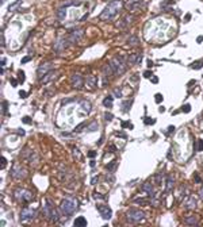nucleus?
Segmentation results:
<instances>
[{
    "label": "nucleus",
    "instance_id": "nucleus-25",
    "mask_svg": "<svg viewBox=\"0 0 203 227\" xmlns=\"http://www.w3.org/2000/svg\"><path fill=\"white\" fill-rule=\"evenodd\" d=\"M75 226L76 227H85L87 226L85 218H84V216H78V218L75 220Z\"/></svg>",
    "mask_w": 203,
    "mask_h": 227
},
{
    "label": "nucleus",
    "instance_id": "nucleus-1",
    "mask_svg": "<svg viewBox=\"0 0 203 227\" xmlns=\"http://www.w3.org/2000/svg\"><path fill=\"white\" fill-rule=\"evenodd\" d=\"M122 5H123L122 0H112V2H110V4L106 5L103 12L99 15V19L100 20H111V19H114L119 14Z\"/></svg>",
    "mask_w": 203,
    "mask_h": 227
},
{
    "label": "nucleus",
    "instance_id": "nucleus-4",
    "mask_svg": "<svg viewBox=\"0 0 203 227\" xmlns=\"http://www.w3.org/2000/svg\"><path fill=\"white\" fill-rule=\"evenodd\" d=\"M43 213H45L46 218L51 222H58L60 220L58 211L56 210V207H54L53 203H51L49 199H46L45 201H43Z\"/></svg>",
    "mask_w": 203,
    "mask_h": 227
},
{
    "label": "nucleus",
    "instance_id": "nucleus-23",
    "mask_svg": "<svg viewBox=\"0 0 203 227\" xmlns=\"http://www.w3.org/2000/svg\"><path fill=\"white\" fill-rule=\"evenodd\" d=\"M173 185H175V180H173V177L168 176L167 177V184H165V191L171 192L172 191V188H173Z\"/></svg>",
    "mask_w": 203,
    "mask_h": 227
},
{
    "label": "nucleus",
    "instance_id": "nucleus-37",
    "mask_svg": "<svg viewBox=\"0 0 203 227\" xmlns=\"http://www.w3.org/2000/svg\"><path fill=\"white\" fill-rule=\"evenodd\" d=\"M114 95H115L116 97H121V96H122V91H121V86H116V88L114 89Z\"/></svg>",
    "mask_w": 203,
    "mask_h": 227
},
{
    "label": "nucleus",
    "instance_id": "nucleus-42",
    "mask_svg": "<svg viewBox=\"0 0 203 227\" xmlns=\"http://www.w3.org/2000/svg\"><path fill=\"white\" fill-rule=\"evenodd\" d=\"M96 127H97L96 122H94L92 124H88V130H89V131H95V129H96Z\"/></svg>",
    "mask_w": 203,
    "mask_h": 227
},
{
    "label": "nucleus",
    "instance_id": "nucleus-36",
    "mask_svg": "<svg viewBox=\"0 0 203 227\" xmlns=\"http://www.w3.org/2000/svg\"><path fill=\"white\" fill-rule=\"evenodd\" d=\"M156 184L157 185H161L162 184V174L161 173H158V174L156 176Z\"/></svg>",
    "mask_w": 203,
    "mask_h": 227
},
{
    "label": "nucleus",
    "instance_id": "nucleus-12",
    "mask_svg": "<svg viewBox=\"0 0 203 227\" xmlns=\"http://www.w3.org/2000/svg\"><path fill=\"white\" fill-rule=\"evenodd\" d=\"M142 0H127L126 3V8L130 12H134V11H138L142 8Z\"/></svg>",
    "mask_w": 203,
    "mask_h": 227
},
{
    "label": "nucleus",
    "instance_id": "nucleus-10",
    "mask_svg": "<svg viewBox=\"0 0 203 227\" xmlns=\"http://www.w3.org/2000/svg\"><path fill=\"white\" fill-rule=\"evenodd\" d=\"M84 35V30L81 29H77V30H73V31L69 32V35H68V39H69L70 43H77L78 41L81 39V37Z\"/></svg>",
    "mask_w": 203,
    "mask_h": 227
},
{
    "label": "nucleus",
    "instance_id": "nucleus-44",
    "mask_svg": "<svg viewBox=\"0 0 203 227\" xmlns=\"http://www.w3.org/2000/svg\"><path fill=\"white\" fill-rule=\"evenodd\" d=\"M18 4H20V0H16V2H15V3H14V4H11V5H10V7H8V10H10V11L15 10V7H16V5H18Z\"/></svg>",
    "mask_w": 203,
    "mask_h": 227
},
{
    "label": "nucleus",
    "instance_id": "nucleus-22",
    "mask_svg": "<svg viewBox=\"0 0 203 227\" xmlns=\"http://www.w3.org/2000/svg\"><path fill=\"white\" fill-rule=\"evenodd\" d=\"M80 108L83 110L84 114H89L91 112V103L88 100H81L80 101Z\"/></svg>",
    "mask_w": 203,
    "mask_h": 227
},
{
    "label": "nucleus",
    "instance_id": "nucleus-28",
    "mask_svg": "<svg viewBox=\"0 0 203 227\" xmlns=\"http://www.w3.org/2000/svg\"><path fill=\"white\" fill-rule=\"evenodd\" d=\"M56 15H57V18H58V19H64L65 16H66V8H65V7L60 8V10L57 11Z\"/></svg>",
    "mask_w": 203,
    "mask_h": 227
},
{
    "label": "nucleus",
    "instance_id": "nucleus-2",
    "mask_svg": "<svg viewBox=\"0 0 203 227\" xmlns=\"http://www.w3.org/2000/svg\"><path fill=\"white\" fill-rule=\"evenodd\" d=\"M77 208H78V200L76 199V197H73V196L64 199L61 201V205H60V210H61V212L64 213L66 218L72 215V213L75 212Z\"/></svg>",
    "mask_w": 203,
    "mask_h": 227
},
{
    "label": "nucleus",
    "instance_id": "nucleus-27",
    "mask_svg": "<svg viewBox=\"0 0 203 227\" xmlns=\"http://www.w3.org/2000/svg\"><path fill=\"white\" fill-rule=\"evenodd\" d=\"M112 101H114V97L112 96H107L104 100H103V104H104V107L111 108L112 107Z\"/></svg>",
    "mask_w": 203,
    "mask_h": 227
},
{
    "label": "nucleus",
    "instance_id": "nucleus-16",
    "mask_svg": "<svg viewBox=\"0 0 203 227\" xmlns=\"http://www.w3.org/2000/svg\"><path fill=\"white\" fill-rule=\"evenodd\" d=\"M58 74H60V72H57V70H50V72L46 73L39 81H41V84H48V83H50V81L56 80V78L58 77Z\"/></svg>",
    "mask_w": 203,
    "mask_h": 227
},
{
    "label": "nucleus",
    "instance_id": "nucleus-47",
    "mask_svg": "<svg viewBox=\"0 0 203 227\" xmlns=\"http://www.w3.org/2000/svg\"><path fill=\"white\" fill-rule=\"evenodd\" d=\"M189 111H191V105L189 104L183 105V112H189Z\"/></svg>",
    "mask_w": 203,
    "mask_h": 227
},
{
    "label": "nucleus",
    "instance_id": "nucleus-26",
    "mask_svg": "<svg viewBox=\"0 0 203 227\" xmlns=\"http://www.w3.org/2000/svg\"><path fill=\"white\" fill-rule=\"evenodd\" d=\"M131 104H133V100H126V101H122V108H123V112H129Z\"/></svg>",
    "mask_w": 203,
    "mask_h": 227
},
{
    "label": "nucleus",
    "instance_id": "nucleus-39",
    "mask_svg": "<svg viewBox=\"0 0 203 227\" xmlns=\"http://www.w3.org/2000/svg\"><path fill=\"white\" fill-rule=\"evenodd\" d=\"M104 118H106V120H107V122H110V120H112V119H114V115L111 112H106L104 114Z\"/></svg>",
    "mask_w": 203,
    "mask_h": 227
},
{
    "label": "nucleus",
    "instance_id": "nucleus-51",
    "mask_svg": "<svg viewBox=\"0 0 203 227\" xmlns=\"http://www.w3.org/2000/svg\"><path fill=\"white\" fill-rule=\"evenodd\" d=\"M19 96H20L22 99H24V97L27 96V93H26V92H24V91H19Z\"/></svg>",
    "mask_w": 203,
    "mask_h": 227
},
{
    "label": "nucleus",
    "instance_id": "nucleus-48",
    "mask_svg": "<svg viewBox=\"0 0 203 227\" xmlns=\"http://www.w3.org/2000/svg\"><path fill=\"white\" fill-rule=\"evenodd\" d=\"M22 122H23V123H27V124H30V123H31V119H30L29 116H24V118L22 119Z\"/></svg>",
    "mask_w": 203,
    "mask_h": 227
},
{
    "label": "nucleus",
    "instance_id": "nucleus-35",
    "mask_svg": "<svg viewBox=\"0 0 203 227\" xmlns=\"http://www.w3.org/2000/svg\"><path fill=\"white\" fill-rule=\"evenodd\" d=\"M133 203H138V204H149V201L148 200H145V199H134L133 200Z\"/></svg>",
    "mask_w": 203,
    "mask_h": 227
},
{
    "label": "nucleus",
    "instance_id": "nucleus-34",
    "mask_svg": "<svg viewBox=\"0 0 203 227\" xmlns=\"http://www.w3.org/2000/svg\"><path fill=\"white\" fill-rule=\"evenodd\" d=\"M73 156H75V158H77V159H81V153H80V150L78 149H73Z\"/></svg>",
    "mask_w": 203,
    "mask_h": 227
},
{
    "label": "nucleus",
    "instance_id": "nucleus-31",
    "mask_svg": "<svg viewBox=\"0 0 203 227\" xmlns=\"http://www.w3.org/2000/svg\"><path fill=\"white\" fill-rule=\"evenodd\" d=\"M127 42H129V45H138V38L135 37V35H131Z\"/></svg>",
    "mask_w": 203,
    "mask_h": 227
},
{
    "label": "nucleus",
    "instance_id": "nucleus-49",
    "mask_svg": "<svg viewBox=\"0 0 203 227\" xmlns=\"http://www.w3.org/2000/svg\"><path fill=\"white\" fill-rule=\"evenodd\" d=\"M10 83H11V85H12V86H16V85H18V80H15V78H11Z\"/></svg>",
    "mask_w": 203,
    "mask_h": 227
},
{
    "label": "nucleus",
    "instance_id": "nucleus-56",
    "mask_svg": "<svg viewBox=\"0 0 203 227\" xmlns=\"http://www.w3.org/2000/svg\"><path fill=\"white\" fill-rule=\"evenodd\" d=\"M97 180H99V176H96V177H94V178H92V181H91V183L92 184H96V181Z\"/></svg>",
    "mask_w": 203,
    "mask_h": 227
},
{
    "label": "nucleus",
    "instance_id": "nucleus-63",
    "mask_svg": "<svg viewBox=\"0 0 203 227\" xmlns=\"http://www.w3.org/2000/svg\"><path fill=\"white\" fill-rule=\"evenodd\" d=\"M192 84H195V80H191V81H189V83H188V86H191Z\"/></svg>",
    "mask_w": 203,
    "mask_h": 227
},
{
    "label": "nucleus",
    "instance_id": "nucleus-11",
    "mask_svg": "<svg viewBox=\"0 0 203 227\" xmlns=\"http://www.w3.org/2000/svg\"><path fill=\"white\" fill-rule=\"evenodd\" d=\"M70 84H72L73 88L76 89H80L81 86L84 85V80H83V76L78 74V73H73L72 77H70Z\"/></svg>",
    "mask_w": 203,
    "mask_h": 227
},
{
    "label": "nucleus",
    "instance_id": "nucleus-52",
    "mask_svg": "<svg viewBox=\"0 0 203 227\" xmlns=\"http://www.w3.org/2000/svg\"><path fill=\"white\" fill-rule=\"evenodd\" d=\"M5 165H7V159L4 157H2V168H5Z\"/></svg>",
    "mask_w": 203,
    "mask_h": 227
},
{
    "label": "nucleus",
    "instance_id": "nucleus-38",
    "mask_svg": "<svg viewBox=\"0 0 203 227\" xmlns=\"http://www.w3.org/2000/svg\"><path fill=\"white\" fill-rule=\"evenodd\" d=\"M85 126H87V124H85V122H84V123L78 124V126L76 127V129H75V131H76V132H80V131H83V129H84V127H85Z\"/></svg>",
    "mask_w": 203,
    "mask_h": 227
},
{
    "label": "nucleus",
    "instance_id": "nucleus-43",
    "mask_svg": "<svg viewBox=\"0 0 203 227\" xmlns=\"http://www.w3.org/2000/svg\"><path fill=\"white\" fill-rule=\"evenodd\" d=\"M3 112L4 114H7L8 112V101H3Z\"/></svg>",
    "mask_w": 203,
    "mask_h": 227
},
{
    "label": "nucleus",
    "instance_id": "nucleus-24",
    "mask_svg": "<svg viewBox=\"0 0 203 227\" xmlns=\"http://www.w3.org/2000/svg\"><path fill=\"white\" fill-rule=\"evenodd\" d=\"M186 224H189V226H195L198 224V216L196 215H189L186 218Z\"/></svg>",
    "mask_w": 203,
    "mask_h": 227
},
{
    "label": "nucleus",
    "instance_id": "nucleus-33",
    "mask_svg": "<svg viewBox=\"0 0 203 227\" xmlns=\"http://www.w3.org/2000/svg\"><path fill=\"white\" fill-rule=\"evenodd\" d=\"M143 123H145V124H154V123H156V120H154V119H152V118L145 116V118H143Z\"/></svg>",
    "mask_w": 203,
    "mask_h": 227
},
{
    "label": "nucleus",
    "instance_id": "nucleus-45",
    "mask_svg": "<svg viewBox=\"0 0 203 227\" xmlns=\"http://www.w3.org/2000/svg\"><path fill=\"white\" fill-rule=\"evenodd\" d=\"M122 127H123V129H126V127H129V129H133V124L129 123V122H122Z\"/></svg>",
    "mask_w": 203,
    "mask_h": 227
},
{
    "label": "nucleus",
    "instance_id": "nucleus-15",
    "mask_svg": "<svg viewBox=\"0 0 203 227\" xmlns=\"http://www.w3.org/2000/svg\"><path fill=\"white\" fill-rule=\"evenodd\" d=\"M196 205H198V200L194 195L187 196V199L184 200V208H186V210H195Z\"/></svg>",
    "mask_w": 203,
    "mask_h": 227
},
{
    "label": "nucleus",
    "instance_id": "nucleus-54",
    "mask_svg": "<svg viewBox=\"0 0 203 227\" xmlns=\"http://www.w3.org/2000/svg\"><path fill=\"white\" fill-rule=\"evenodd\" d=\"M196 42H198V43L203 42V35H200V37H198V38H196Z\"/></svg>",
    "mask_w": 203,
    "mask_h": 227
},
{
    "label": "nucleus",
    "instance_id": "nucleus-21",
    "mask_svg": "<svg viewBox=\"0 0 203 227\" xmlns=\"http://www.w3.org/2000/svg\"><path fill=\"white\" fill-rule=\"evenodd\" d=\"M133 20H134V18H133V16H130V15L125 16L123 20H122V23L118 24V27H121V29H126L127 26H130V24L133 23Z\"/></svg>",
    "mask_w": 203,
    "mask_h": 227
},
{
    "label": "nucleus",
    "instance_id": "nucleus-64",
    "mask_svg": "<svg viewBox=\"0 0 203 227\" xmlns=\"http://www.w3.org/2000/svg\"><path fill=\"white\" fill-rule=\"evenodd\" d=\"M199 196H200V197H203V188L199 191Z\"/></svg>",
    "mask_w": 203,
    "mask_h": 227
},
{
    "label": "nucleus",
    "instance_id": "nucleus-60",
    "mask_svg": "<svg viewBox=\"0 0 203 227\" xmlns=\"http://www.w3.org/2000/svg\"><path fill=\"white\" fill-rule=\"evenodd\" d=\"M5 62H7V59L3 58V59H2V66H5Z\"/></svg>",
    "mask_w": 203,
    "mask_h": 227
},
{
    "label": "nucleus",
    "instance_id": "nucleus-20",
    "mask_svg": "<svg viewBox=\"0 0 203 227\" xmlns=\"http://www.w3.org/2000/svg\"><path fill=\"white\" fill-rule=\"evenodd\" d=\"M142 191H143V192H146V193H148L149 196L152 197V199H156V191H154L153 184H150V183H145V184L142 185Z\"/></svg>",
    "mask_w": 203,
    "mask_h": 227
},
{
    "label": "nucleus",
    "instance_id": "nucleus-57",
    "mask_svg": "<svg viewBox=\"0 0 203 227\" xmlns=\"http://www.w3.org/2000/svg\"><path fill=\"white\" fill-rule=\"evenodd\" d=\"M189 19H191V15H189V14H187V15H186V18H184V20H186V22H188Z\"/></svg>",
    "mask_w": 203,
    "mask_h": 227
},
{
    "label": "nucleus",
    "instance_id": "nucleus-7",
    "mask_svg": "<svg viewBox=\"0 0 203 227\" xmlns=\"http://www.w3.org/2000/svg\"><path fill=\"white\" fill-rule=\"evenodd\" d=\"M35 213H37L35 208H32V207L23 208V210H22V212H20V220L22 222H30L31 219L35 218Z\"/></svg>",
    "mask_w": 203,
    "mask_h": 227
},
{
    "label": "nucleus",
    "instance_id": "nucleus-32",
    "mask_svg": "<svg viewBox=\"0 0 203 227\" xmlns=\"http://www.w3.org/2000/svg\"><path fill=\"white\" fill-rule=\"evenodd\" d=\"M116 165H118V162H116V161H112V162H111V164H108L106 168H107V169L110 170V172H112V170L116 168Z\"/></svg>",
    "mask_w": 203,
    "mask_h": 227
},
{
    "label": "nucleus",
    "instance_id": "nucleus-5",
    "mask_svg": "<svg viewBox=\"0 0 203 227\" xmlns=\"http://www.w3.org/2000/svg\"><path fill=\"white\" fill-rule=\"evenodd\" d=\"M14 197H15V199H18L19 201L27 203V201H30V200L32 199V195H31V192L27 191V189L16 188L15 191H14Z\"/></svg>",
    "mask_w": 203,
    "mask_h": 227
},
{
    "label": "nucleus",
    "instance_id": "nucleus-6",
    "mask_svg": "<svg viewBox=\"0 0 203 227\" xmlns=\"http://www.w3.org/2000/svg\"><path fill=\"white\" fill-rule=\"evenodd\" d=\"M126 218H127V220L129 222H140V220H142L143 218H145V212L143 211H141V210H129L127 211V213H126Z\"/></svg>",
    "mask_w": 203,
    "mask_h": 227
},
{
    "label": "nucleus",
    "instance_id": "nucleus-19",
    "mask_svg": "<svg viewBox=\"0 0 203 227\" xmlns=\"http://www.w3.org/2000/svg\"><path fill=\"white\" fill-rule=\"evenodd\" d=\"M142 59V56L140 53H133L127 57V64L129 65H138Z\"/></svg>",
    "mask_w": 203,
    "mask_h": 227
},
{
    "label": "nucleus",
    "instance_id": "nucleus-17",
    "mask_svg": "<svg viewBox=\"0 0 203 227\" xmlns=\"http://www.w3.org/2000/svg\"><path fill=\"white\" fill-rule=\"evenodd\" d=\"M97 211H99V213L102 215L103 219H110L111 215H112V212H111V208L108 207V205H103V204H99L97 205Z\"/></svg>",
    "mask_w": 203,
    "mask_h": 227
},
{
    "label": "nucleus",
    "instance_id": "nucleus-55",
    "mask_svg": "<svg viewBox=\"0 0 203 227\" xmlns=\"http://www.w3.org/2000/svg\"><path fill=\"white\" fill-rule=\"evenodd\" d=\"M116 135H118V137H122V138H126V134H125V132H116Z\"/></svg>",
    "mask_w": 203,
    "mask_h": 227
},
{
    "label": "nucleus",
    "instance_id": "nucleus-18",
    "mask_svg": "<svg viewBox=\"0 0 203 227\" xmlns=\"http://www.w3.org/2000/svg\"><path fill=\"white\" fill-rule=\"evenodd\" d=\"M84 84H85V88L89 89V91H94L95 88H96V84H97V78L96 76L91 74V76H87L85 81H84Z\"/></svg>",
    "mask_w": 203,
    "mask_h": 227
},
{
    "label": "nucleus",
    "instance_id": "nucleus-3",
    "mask_svg": "<svg viewBox=\"0 0 203 227\" xmlns=\"http://www.w3.org/2000/svg\"><path fill=\"white\" fill-rule=\"evenodd\" d=\"M110 64H111V68H112L114 74L115 76L123 74V73L126 72V69H127V65H129L127 64V58L126 57H123V56L114 57V58L110 61Z\"/></svg>",
    "mask_w": 203,
    "mask_h": 227
},
{
    "label": "nucleus",
    "instance_id": "nucleus-9",
    "mask_svg": "<svg viewBox=\"0 0 203 227\" xmlns=\"http://www.w3.org/2000/svg\"><path fill=\"white\" fill-rule=\"evenodd\" d=\"M51 69H53V64H51V62H43V64H41L39 66H38V70H37L38 78L41 80V78H42L46 73L50 72Z\"/></svg>",
    "mask_w": 203,
    "mask_h": 227
},
{
    "label": "nucleus",
    "instance_id": "nucleus-14",
    "mask_svg": "<svg viewBox=\"0 0 203 227\" xmlns=\"http://www.w3.org/2000/svg\"><path fill=\"white\" fill-rule=\"evenodd\" d=\"M102 73H103V84H107L108 80H110V77L114 74V70L112 68H111V64H106L102 68Z\"/></svg>",
    "mask_w": 203,
    "mask_h": 227
},
{
    "label": "nucleus",
    "instance_id": "nucleus-53",
    "mask_svg": "<svg viewBox=\"0 0 203 227\" xmlns=\"http://www.w3.org/2000/svg\"><path fill=\"white\" fill-rule=\"evenodd\" d=\"M95 156H96V153H95L94 150H91V151H89V153H88V157H91V158H94Z\"/></svg>",
    "mask_w": 203,
    "mask_h": 227
},
{
    "label": "nucleus",
    "instance_id": "nucleus-59",
    "mask_svg": "<svg viewBox=\"0 0 203 227\" xmlns=\"http://www.w3.org/2000/svg\"><path fill=\"white\" fill-rule=\"evenodd\" d=\"M152 83H158V78H157V77H152Z\"/></svg>",
    "mask_w": 203,
    "mask_h": 227
},
{
    "label": "nucleus",
    "instance_id": "nucleus-13",
    "mask_svg": "<svg viewBox=\"0 0 203 227\" xmlns=\"http://www.w3.org/2000/svg\"><path fill=\"white\" fill-rule=\"evenodd\" d=\"M68 42H69V39H66L65 37H60L56 39V42H54V50L57 51V53H60V51H62L65 47L68 46Z\"/></svg>",
    "mask_w": 203,
    "mask_h": 227
},
{
    "label": "nucleus",
    "instance_id": "nucleus-40",
    "mask_svg": "<svg viewBox=\"0 0 203 227\" xmlns=\"http://www.w3.org/2000/svg\"><path fill=\"white\" fill-rule=\"evenodd\" d=\"M154 100H156V103H161L162 101V95L161 93H156L154 95Z\"/></svg>",
    "mask_w": 203,
    "mask_h": 227
},
{
    "label": "nucleus",
    "instance_id": "nucleus-29",
    "mask_svg": "<svg viewBox=\"0 0 203 227\" xmlns=\"http://www.w3.org/2000/svg\"><path fill=\"white\" fill-rule=\"evenodd\" d=\"M195 151H203V141L202 139H198L194 145Z\"/></svg>",
    "mask_w": 203,
    "mask_h": 227
},
{
    "label": "nucleus",
    "instance_id": "nucleus-8",
    "mask_svg": "<svg viewBox=\"0 0 203 227\" xmlns=\"http://www.w3.org/2000/svg\"><path fill=\"white\" fill-rule=\"evenodd\" d=\"M27 176V170L24 168L15 165V166L11 169V177L12 178H24Z\"/></svg>",
    "mask_w": 203,
    "mask_h": 227
},
{
    "label": "nucleus",
    "instance_id": "nucleus-62",
    "mask_svg": "<svg viewBox=\"0 0 203 227\" xmlns=\"http://www.w3.org/2000/svg\"><path fill=\"white\" fill-rule=\"evenodd\" d=\"M102 143H103V137H102V138H100V141H97V145H99V146H100V145H102Z\"/></svg>",
    "mask_w": 203,
    "mask_h": 227
},
{
    "label": "nucleus",
    "instance_id": "nucleus-41",
    "mask_svg": "<svg viewBox=\"0 0 203 227\" xmlns=\"http://www.w3.org/2000/svg\"><path fill=\"white\" fill-rule=\"evenodd\" d=\"M18 76H19V80H20L22 83H23V81L26 80V77H24V72H23V70H19V72H18Z\"/></svg>",
    "mask_w": 203,
    "mask_h": 227
},
{
    "label": "nucleus",
    "instance_id": "nucleus-58",
    "mask_svg": "<svg viewBox=\"0 0 203 227\" xmlns=\"http://www.w3.org/2000/svg\"><path fill=\"white\" fill-rule=\"evenodd\" d=\"M173 130H175V127H173V126H169V127H168V132H172Z\"/></svg>",
    "mask_w": 203,
    "mask_h": 227
},
{
    "label": "nucleus",
    "instance_id": "nucleus-30",
    "mask_svg": "<svg viewBox=\"0 0 203 227\" xmlns=\"http://www.w3.org/2000/svg\"><path fill=\"white\" fill-rule=\"evenodd\" d=\"M202 66H203V61H195L194 64L191 65L192 69H202Z\"/></svg>",
    "mask_w": 203,
    "mask_h": 227
},
{
    "label": "nucleus",
    "instance_id": "nucleus-46",
    "mask_svg": "<svg viewBox=\"0 0 203 227\" xmlns=\"http://www.w3.org/2000/svg\"><path fill=\"white\" fill-rule=\"evenodd\" d=\"M152 76H153V73H152L150 70H146V72H143V77H145V78H150Z\"/></svg>",
    "mask_w": 203,
    "mask_h": 227
},
{
    "label": "nucleus",
    "instance_id": "nucleus-61",
    "mask_svg": "<svg viewBox=\"0 0 203 227\" xmlns=\"http://www.w3.org/2000/svg\"><path fill=\"white\" fill-rule=\"evenodd\" d=\"M148 66H153V62H152L150 59H148Z\"/></svg>",
    "mask_w": 203,
    "mask_h": 227
},
{
    "label": "nucleus",
    "instance_id": "nucleus-50",
    "mask_svg": "<svg viewBox=\"0 0 203 227\" xmlns=\"http://www.w3.org/2000/svg\"><path fill=\"white\" fill-rule=\"evenodd\" d=\"M30 59H31V57H30V56L24 57V58H23V59H22V64H26V62H29V61H30Z\"/></svg>",
    "mask_w": 203,
    "mask_h": 227
}]
</instances>
